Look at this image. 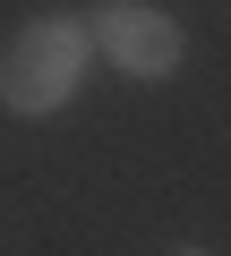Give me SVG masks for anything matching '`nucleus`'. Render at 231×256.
Masks as SVG:
<instances>
[{"mask_svg":"<svg viewBox=\"0 0 231 256\" xmlns=\"http://www.w3.org/2000/svg\"><path fill=\"white\" fill-rule=\"evenodd\" d=\"M86 26L77 18H35L18 26L9 43H0V111H18V120H52L69 111V94L86 86Z\"/></svg>","mask_w":231,"mask_h":256,"instance_id":"1","label":"nucleus"},{"mask_svg":"<svg viewBox=\"0 0 231 256\" xmlns=\"http://www.w3.org/2000/svg\"><path fill=\"white\" fill-rule=\"evenodd\" d=\"M180 256H205V248H180Z\"/></svg>","mask_w":231,"mask_h":256,"instance_id":"3","label":"nucleus"},{"mask_svg":"<svg viewBox=\"0 0 231 256\" xmlns=\"http://www.w3.org/2000/svg\"><path fill=\"white\" fill-rule=\"evenodd\" d=\"M86 43L120 68V77H171V68H180V26L154 9V0H103Z\"/></svg>","mask_w":231,"mask_h":256,"instance_id":"2","label":"nucleus"}]
</instances>
